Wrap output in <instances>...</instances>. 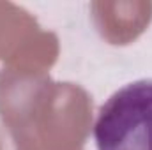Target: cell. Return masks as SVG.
I'll return each instance as SVG.
<instances>
[{
  "label": "cell",
  "instance_id": "6da1fadb",
  "mask_svg": "<svg viewBox=\"0 0 152 150\" xmlns=\"http://www.w3.org/2000/svg\"><path fill=\"white\" fill-rule=\"evenodd\" d=\"M97 150H152V78L113 92L94 125Z\"/></svg>",
  "mask_w": 152,
  "mask_h": 150
}]
</instances>
